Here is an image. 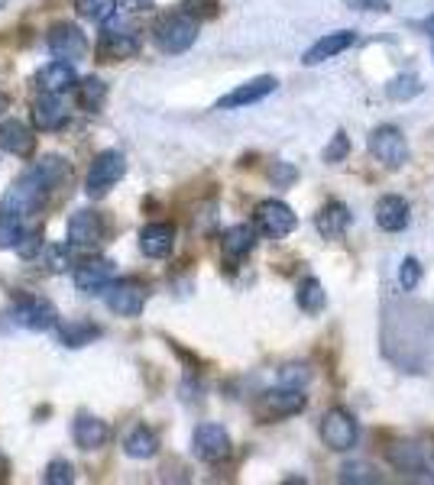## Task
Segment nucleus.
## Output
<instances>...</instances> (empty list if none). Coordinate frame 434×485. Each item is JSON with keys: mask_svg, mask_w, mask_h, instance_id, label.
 I'll use <instances>...</instances> for the list:
<instances>
[{"mask_svg": "<svg viewBox=\"0 0 434 485\" xmlns=\"http://www.w3.org/2000/svg\"><path fill=\"white\" fill-rule=\"evenodd\" d=\"M321 440L334 453H347L357 446L360 440V424L353 420L351 411H343V408H331L321 420Z\"/></svg>", "mask_w": 434, "mask_h": 485, "instance_id": "obj_6", "label": "nucleus"}, {"mask_svg": "<svg viewBox=\"0 0 434 485\" xmlns=\"http://www.w3.org/2000/svg\"><path fill=\"white\" fill-rule=\"evenodd\" d=\"M341 482L373 485L379 482V472H376V466H369V463H347V466L341 469Z\"/></svg>", "mask_w": 434, "mask_h": 485, "instance_id": "obj_34", "label": "nucleus"}, {"mask_svg": "<svg viewBox=\"0 0 434 485\" xmlns=\"http://www.w3.org/2000/svg\"><path fill=\"white\" fill-rule=\"evenodd\" d=\"M389 463H393L399 472H412V476H425L428 472L425 453L415 444H395L393 450H389Z\"/></svg>", "mask_w": 434, "mask_h": 485, "instance_id": "obj_26", "label": "nucleus"}, {"mask_svg": "<svg viewBox=\"0 0 434 485\" xmlns=\"http://www.w3.org/2000/svg\"><path fill=\"white\" fill-rule=\"evenodd\" d=\"M327 305V295H325V285L317 279H305L299 285V307L305 314H321Z\"/></svg>", "mask_w": 434, "mask_h": 485, "instance_id": "obj_30", "label": "nucleus"}, {"mask_svg": "<svg viewBox=\"0 0 434 485\" xmlns=\"http://www.w3.org/2000/svg\"><path fill=\"white\" fill-rule=\"evenodd\" d=\"M78 88V108L88 110V114H98L100 108H104V100H108V84L100 82V78H82V82H75Z\"/></svg>", "mask_w": 434, "mask_h": 485, "instance_id": "obj_28", "label": "nucleus"}, {"mask_svg": "<svg viewBox=\"0 0 434 485\" xmlns=\"http://www.w3.org/2000/svg\"><path fill=\"white\" fill-rule=\"evenodd\" d=\"M124 453L126 456H134V460H152V456L159 453L156 430L146 428V424H134L124 437Z\"/></svg>", "mask_w": 434, "mask_h": 485, "instance_id": "obj_24", "label": "nucleus"}, {"mask_svg": "<svg viewBox=\"0 0 434 485\" xmlns=\"http://www.w3.org/2000/svg\"><path fill=\"white\" fill-rule=\"evenodd\" d=\"M386 94L393 100H412L421 94V82H418V74H399V78L386 88Z\"/></svg>", "mask_w": 434, "mask_h": 485, "instance_id": "obj_35", "label": "nucleus"}, {"mask_svg": "<svg viewBox=\"0 0 434 485\" xmlns=\"http://www.w3.org/2000/svg\"><path fill=\"white\" fill-rule=\"evenodd\" d=\"M23 233H26L23 217L0 211V249H17V243L23 239Z\"/></svg>", "mask_w": 434, "mask_h": 485, "instance_id": "obj_32", "label": "nucleus"}, {"mask_svg": "<svg viewBox=\"0 0 434 485\" xmlns=\"http://www.w3.org/2000/svg\"><path fill=\"white\" fill-rule=\"evenodd\" d=\"M425 26H428V33H431V36H434V17H431V20H428V23H425Z\"/></svg>", "mask_w": 434, "mask_h": 485, "instance_id": "obj_45", "label": "nucleus"}, {"mask_svg": "<svg viewBox=\"0 0 434 485\" xmlns=\"http://www.w3.org/2000/svg\"><path fill=\"white\" fill-rule=\"evenodd\" d=\"M0 149L20 159L33 156V149H36L33 130H30L23 120H0Z\"/></svg>", "mask_w": 434, "mask_h": 485, "instance_id": "obj_19", "label": "nucleus"}, {"mask_svg": "<svg viewBox=\"0 0 434 485\" xmlns=\"http://www.w3.org/2000/svg\"><path fill=\"white\" fill-rule=\"evenodd\" d=\"M367 146L376 162H383L386 169H402L412 156L409 143H405V133H402L399 126H376V130L369 133Z\"/></svg>", "mask_w": 434, "mask_h": 485, "instance_id": "obj_4", "label": "nucleus"}, {"mask_svg": "<svg viewBox=\"0 0 434 485\" xmlns=\"http://www.w3.org/2000/svg\"><path fill=\"white\" fill-rule=\"evenodd\" d=\"M308 378H311V372H308V366H295V362H289V366H282L279 369V385L282 388H305L308 385Z\"/></svg>", "mask_w": 434, "mask_h": 485, "instance_id": "obj_37", "label": "nucleus"}, {"mask_svg": "<svg viewBox=\"0 0 434 485\" xmlns=\"http://www.w3.org/2000/svg\"><path fill=\"white\" fill-rule=\"evenodd\" d=\"M104 243V221L91 207H78L68 217V247L72 249H98Z\"/></svg>", "mask_w": 434, "mask_h": 485, "instance_id": "obj_9", "label": "nucleus"}, {"mask_svg": "<svg viewBox=\"0 0 434 485\" xmlns=\"http://www.w3.org/2000/svg\"><path fill=\"white\" fill-rule=\"evenodd\" d=\"M39 237H42L39 230H33V233H23V239H20V243H17V253L23 255V259H33V255H36V249H39Z\"/></svg>", "mask_w": 434, "mask_h": 485, "instance_id": "obj_41", "label": "nucleus"}, {"mask_svg": "<svg viewBox=\"0 0 434 485\" xmlns=\"http://www.w3.org/2000/svg\"><path fill=\"white\" fill-rule=\"evenodd\" d=\"M114 275H117V265L110 259H88L75 269V288L88 295H100L114 281Z\"/></svg>", "mask_w": 434, "mask_h": 485, "instance_id": "obj_16", "label": "nucleus"}, {"mask_svg": "<svg viewBox=\"0 0 434 485\" xmlns=\"http://www.w3.org/2000/svg\"><path fill=\"white\" fill-rule=\"evenodd\" d=\"M256 227L266 237H289V233L299 227V217H295V211L289 204H282V201H263V204L256 207Z\"/></svg>", "mask_w": 434, "mask_h": 485, "instance_id": "obj_14", "label": "nucleus"}, {"mask_svg": "<svg viewBox=\"0 0 434 485\" xmlns=\"http://www.w3.org/2000/svg\"><path fill=\"white\" fill-rule=\"evenodd\" d=\"M33 172L39 175L42 185L52 191V188H59L62 181L68 178V162L62 156H42L39 162L33 165Z\"/></svg>", "mask_w": 434, "mask_h": 485, "instance_id": "obj_29", "label": "nucleus"}, {"mask_svg": "<svg viewBox=\"0 0 434 485\" xmlns=\"http://www.w3.org/2000/svg\"><path fill=\"white\" fill-rule=\"evenodd\" d=\"M357 42V33L353 30H337V33H327V36H321V39L311 46L308 52H305V65L308 68H315V65H321V62H331V58H337L341 52H347Z\"/></svg>", "mask_w": 434, "mask_h": 485, "instance_id": "obj_18", "label": "nucleus"}, {"mask_svg": "<svg viewBox=\"0 0 434 485\" xmlns=\"http://www.w3.org/2000/svg\"><path fill=\"white\" fill-rule=\"evenodd\" d=\"M10 317H13V324H17V327L36 330V333H42V330H52L56 324H59V314H56L52 301H46V298H39V295L17 298V305H13Z\"/></svg>", "mask_w": 434, "mask_h": 485, "instance_id": "obj_7", "label": "nucleus"}, {"mask_svg": "<svg viewBox=\"0 0 434 485\" xmlns=\"http://www.w3.org/2000/svg\"><path fill=\"white\" fill-rule=\"evenodd\" d=\"M104 330L91 321H72V324H59V340L68 350H78V346H88L100 337Z\"/></svg>", "mask_w": 434, "mask_h": 485, "instance_id": "obj_27", "label": "nucleus"}, {"mask_svg": "<svg viewBox=\"0 0 434 485\" xmlns=\"http://www.w3.org/2000/svg\"><path fill=\"white\" fill-rule=\"evenodd\" d=\"M315 227L325 239H341L343 230L351 227V211H347L343 204H337V201H331L327 207H321V211H317Z\"/></svg>", "mask_w": 434, "mask_h": 485, "instance_id": "obj_25", "label": "nucleus"}, {"mask_svg": "<svg viewBox=\"0 0 434 485\" xmlns=\"http://www.w3.org/2000/svg\"><path fill=\"white\" fill-rule=\"evenodd\" d=\"M418 281H421V263H418L415 255H409V259L399 265V285L402 291H415Z\"/></svg>", "mask_w": 434, "mask_h": 485, "instance_id": "obj_38", "label": "nucleus"}, {"mask_svg": "<svg viewBox=\"0 0 434 485\" xmlns=\"http://www.w3.org/2000/svg\"><path fill=\"white\" fill-rule=\"evenodd\" d=\"M42 482L72 485V482H75V466H72L68 460H52L49 466H46V476H42Z\"/></svg>", "mask_w": 434, "mask_h": 485, "instance_id": "obj_36", "label": "nucleus"}, {"mask_svg": "<svg viewBox=\"0 0 434 485\" xmlns=\"http://www.w3.org/2000/svg\"><path fill=\"white\" fill-rule=\"evenodd\" d=\"M126 175V159L124 152L117 149H108V152H100L98 159L91 162L88 169V178H84V195L88 198H104L114 185Z\"/></svg>", "mask_w": 434, "mask_h": 485, "instance_id": "obj_3", "label": "nucleus"}, {"mask_svg": "<svg viewBox=\"0 0 434 485\" xmlns=\"http://www.w3.org/2000/svg\"><path fill=\"white\" fill-rule=\"evenodd\" d=\"M46 198H49V188H46L39 175L30 169V172L20 175V178L7 188V195H4V201H0V211L17 214V217H30L46 204Z\"/></svg>", "mask_w": 434, "mask_h": 485, "instance_id": "obj_1", "label": "nucleus"}, {"mask_svg": "<svg viewBox=\"0 0 434 485\" xmlns=\"http://www.w3.org/2000/svg\"><path fill=\"white\" fill-rule=\"evenodd\" d=\"M152 39L162 52L169 56H178V52L192 49L195 39H198V20L188 17V13H169L152 26Z\"/></svg>", "mask_w": 434, "mask_h": 485, "instance_id": "obj_2", "label": "nucleus"}, {"mask_svg": "<svg viewBox=\"0 0 434 485\" xmlns=\"http://www.w3.org/2000/svg\"><path fill=\"white\" fill-rule=\"evenodd\" d=\"M100 58L108 62H124V58H134L140 52V36H136L134 26L120 23V20H104V33H100L98 46Z\"/></svg>", "mask_w": 434, "mask_h": 485, "instance_id": "obj_5", "label": "nucleus"}, {"mask_svg": "<svg viewBox=\"0 0 434 485\" xmlns=\"http://www.w3.org/2000/svg\"><path fill=\"white\" fill-rule=\"evenodd\" d=\"M46 42H49L52 56L65 58V62H75V58L88 56V39H84V33L75 23H56L49 30V36H46Z\"/></svg>", "mask_w": 434, "mask_h": 485, "instance_id": "obj_12", "label": "nucleus"}, {"mask_svg": "<svg viewBox=\"0 0 434 485\" xmlns=\"http://www.w3.org/2000/svg\"><path fill=\"white\" fill-rule=\"evenodd\" d=\"M30 120H33V126H36V130H42V133H56V130H62V126L68 124V108H65V100H62L59 94H46V91H42V98H36V100H33Z\"/></svg>", "mask_w": 434, "mask_h": 485, "instance_id": "obj_15", "label": "nucleus"}, {"mask_svg": "<svg viewBox=\"0 0 434 485\" xmlns=\"http://www.w3.org/2000/svg\"><path fill=\"white\" fill-rule=\"evenodd\" d=\"M192 446H195V456H198L201 463H211V466L224 463L227 456L234 453L230 434H227V428H221V424H198L192 437Z\"/></svg>", "mask_w": 434, "mask_h": 485, "instance_id": "obj_8", "label": "nucleus"}, {"mask_svg": "<svg viewBox=\"0 0 434 485\" xmlns=\"http://www.w3.org/2000/svg\"><path fill=\"white\" fill-rule=\"evenodd\" d=\"M217 10H221V0H185V13L195 17L198 23L217 17Z\"/></svg>", "mask_w": 434, "mask_h": 485, "instance_id": "obj_39", "label": "nucleus"}, {"mask_svg": "<svg viewBox=\"0 0 434 485\" xmlns=\"http://www.w3.org/2000/svg\"><path fill=\"white\" fill-rule=\"evenodd\" d=\"M176 247V227L172 223H146L140 230V249L150 259H166Z\"/></svg>", "mask_w": 434, "mask_h": 485, "instance_id": "obj_20", "label": "nucleus"}, {"mask_svg": "<svg viewBox=\"0 0 434 485\" xmlns=\"http://www.w3.org/2000/svg\"><path fill=\"white\" fill-rule=\"evenodd\" d=\"M276 88H279V82L273 78V74H259V78H253V82L240 84V88H234L230 94H224V98L217 100V110L250 108V104H259L263 98H269V94H273Z\"/></svg>", "mask_w": 434, "mask_h": 485, "instance_id": "obj_13", "label": "nucleus"}, {"mask_svg": "<svg viewBox=\"0 0 434 485\" xmlns=\"http://www.w3.org/2000/svg\"><path fill=\"white\" fill-rule=\"evenodd\" d=\"M75 10L91 23H104L117 13V0H75Z\"/></svg>", "mask_w": 434, "mask_h": 485, "instance_id": "obj_33", "label": "nucleus"}, {"mask_svg": "<svg viewBox=\"0 0 434 485\" xmlns=\"http://www.w3.org/2000/svg\"><path fill=\"white\" fill-rule=\"evenodd\" d=\"M72 255H75V249L68 247V243H46L42 247V263H46L49 272H56V275H62L72 265Z\"/></svg>", "mask_w": 434, "mask_h": 485, "instance_id": "obj_31", "label": "nucleus"}, {"mask_svg": "<svg viewBox=\"0 0 434 485\" xmlns=\"http://www.w3.org/2000/svg\"><path fill=\"white\" fill-rule=\"evenodd\" d=\"M78 82V72L72 62H65V58H59V62H49V65H42L39 72H36V84H39V91H46V94H62V91H72Z\"/></svg>", "mask_w": 434, "mask_h": 485, "instance_id": "obj_21", "label": "nucleus"}, {"mask_svg": "<svg viewBox=\"0 0 434 485\" xmlns=\"http://www.w3.org/2000/svg\"><path fill=\"white\" fill-rule=\"evenodd\" d=\"M150 4L152 0H117V7H124V10H146Z\"/></svg>", "mask_w": 434, "mask_h": 485, "instance_id": "obj_43", "label": "nucleus"}, {"mask_svg": "<svg viewBox=\"0 0 434 485\" xmlns=\"http://www.w3.org/2000/svg\"><path fill=\"white\" fill-rule=\"evenodd\" d=\"M347 152H351V140H347V133H337L334 136V143H331V146H327V152H325V159L331 165H337L341 162L343 156H347Z\"/></svg>", "mask_w": 434, "mask_h": 485, "instance_id": "obj_40", "label": "nucleus"}, {"mask_svg": "<svg viewBox=\"0 0 434 485\" xmlns=\"http://www.w3.org/2000/svg\"><path fill=\"white\" fill-rule=\"evenodd\" d=\"M360 10H389V0H351Z\"/></svg>", "mask_w": 434, "mask_h": 485, "instance_id": "obj_42", "label": "nucleus"}, {"mask_svg": "<svg viewBox=\"0 0 434 485\" xmlns=\"http://www.w3.org/2000/svg\"><path fill=\"white\" fill-rule=\"evenodd\" d=\"M305 408V395L301 388H276V392H263L256 402V418L259 420H282L292 418Z\"/></svg>", "mask_w": 434, "mask_h": 485, "instance_id": "obj_10", "label": "nucleus"}, {"mask_svg": "<svg viewBox=\"0 0 434 485\" xmlns=\"http://www.w3.org/2000/svg\"><path fill=\"white\" fill-rule=\"evenodd\" d=\"M104 301L120 317H140L146 307V288L140 281H110L104 288Z\"/></svg>", "mask_w": 434, "mask_h": 485, "instance_id": "obj_11", "label": "nucleus"}, {"mask_svg": "<svg viewBox=\"0 0 434 485\" xmlns=\"http://www.w3.org/2000/svg\"><path fill=\"white\" fill-rule=\"evenodd\" d=\"M72 437H75L78 450L94 453L108 444L110 428H108V420H100V418H94V414L82 411V414H75V420H72Z\"/></svg>", "mask_w": 434, "mask_h": 485, "instance_id": "obj_17", "label": "nucleus"}, {"mask_svg": "<svg viewBox=\"0 0 434 485\" xmlns=\"http://www.w3.org/2000/svg\"><path fill=\"white\" fill-rule=\"evenodd\" d=\"M253 247H256V230L250 223H237L221 237V253H224L227 263H240L243 255L253 253Z\"/></svg>", "mask_w": 434, "mask_h": 485, "instance_id": "obj_23", "label": "nucleus"}, {"mask_svg": "<svg viewBox=\"0 0 434 485\" xmlns=\"http://www.w3.org/2000/svg\"><path fill=\"white\" fill-rule=\"evenodd\" d=\"M7 108H10V100H7V94H0V117L7 114Z\"/></svg>", "mask_w": 434, "mask_h": 485, "instance_id": "obj_44", "label": "nucleus"}, {"mask_svg": "<svg viewBox=\"0 0 434 485\" xmlns=\"http://www.w3.org/2000/svg\"><path fill=\"white\" fill-rule=\"evenodd\" d=\"M0 10H4V0H0Z\"/></svg>", "mask_w": 434, "mask_h": 485, "instance_id": "obj_46", "label": "nucleus"}, {"mask_svg": "<svg viewBox=\"0 0 434 485\" xmlns=\"http://www.w3.org/2000/svg\"><path fill=\"white\" fill-rule=\"evenodd\" d=\"M409 201L399 198V195H386V198H379V204H376V223H379V230L386 233H399L409 227Z\"/></svg>", "mask_w": 434, "mask_h": 485, "instance_id": "obj_22", "label": "nucleus"}]
</instances>
